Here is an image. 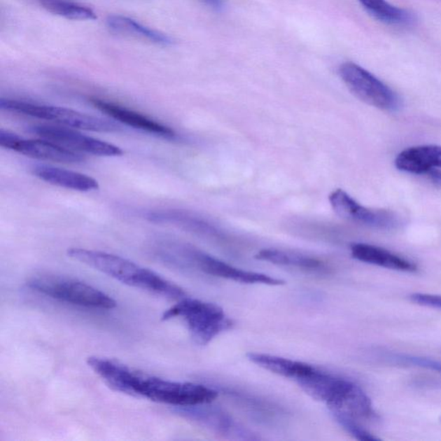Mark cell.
<instances>
[{"label":"cell","instance_id":"30bf717a","mask_svg":"<svg viewBox=\"0 0 441 441\" xmlns=\"http://www.w3.org/2000/svg\"><path fill=\"white\" fill-rule=\"evenodd\" d=\"M0 146L33 159L62 163H80L85 157L50 141L25 139L18 134L0 130Z\"/></svg>","mask_w":441,"mask_h":441},{"label":"cell","instance_id":"44dd1931","mask_svg":"<svg viewBox=\"0 0 441 441\" xmlns=\"http://www.w3.org/2000/svg\"><path fill=\"white\" fill-rule=\"evenodd\" d=\"M44 10L55 16L74 21L95 20L97 15L89 7L71 0H38Z\"/></svg>","mask_w":441,"mask_h":441},{"label":"cell","instance_id":"ac0fdd59","mask_svg":"<svg viewBox=\"0 0 441 441\" xmlns=\"http://www.w3.org/2000/svg\"><path fill=\"white\" fill-rule=\"evenodd\" d=\"M255 258L257 260L267 261L269 263L298 268L309 272L327 274L330 272V268L327 267L324 261L302 253L267 248L258 252Z\"/></svg>","mask_w":441,"mask_h":441},{"label":"cell","instance_id":"4316f807","mask_svg":"<svg viewBox=\"0 0 441 441\" xmlns=\"http://www.w3.org/2000/svg\"><path fill=\"white\" fill-rule=\"evenodd\" d=\"M440 421H441V417H440Z\"/></svg>","mask_w":441,"mask_h":441},{"label":"cell","instance_id":"ffe728a7","mask_svg":"<svg viewBox=\"0 0 441 441\" xmlns=\"http://www.w3.org/2000/svg\"><path fill=\"white\" fill-rule=\"evenodd\" d=\"M361 6L376 20L384 24L409 27L416 22L412 13L391 5L386 0H357Z\"/></svg>","mask_w":441,"mask_h":441},{"label":"cell","instance_id":"9a60e30c","mask_svg":"<svg viewBox=\"0 0 441 441\" xmlns=\"http://www.w3.org/2000/svg\"><path fill=\"white\" fill-rule=\"evenodd\" d=\"M351 254L355 260L361 262L391 270L405 272H414L417 270V265L413 261L374 245L354 243L351 246Z\"/></svg>","mask_w":441,"mask_h":441},{"label":"cell","instance_id":"3957f363","mask_svg":"<svg viewBox=\"0 0 441 441\" xmlns=\"http://www.w3.org/2000/svg\"><path fill=\"white\" fill-rule=\"evenodd\" d=\"M296 383L309 397L326 403L330 411H341L355 419L377 418L371 398L353 381L314 368Z\"/></svg>","mask_w":441,"mask_h":441},{"label":"cell","instance_id":"7402d4cb","mask_svg":"<svg viewBox=\"0 0 441 441\" xmlns=\"http://www.w3.org/2000/svg\"><path fill=\"white\" fill-rule=\"evenodd\" d=\"M331 414L344 430L354 436L355 439L362 441L380 440L379 437L375 436L373 433L369 432L368 429L362 427L355 418L349 416V414L340 412V411H331Z\"/></svg>","mask_w":441,"mask_h":441},{"label":"cell","instance_id":"6da1fadb","mask_svg":"<svg viewBox=\"0 0 441 441\" xmlns=\"http://www.w3.org/2000/svg\"><path fill=\"white\" fill-rule=\"evenodd\" d=\"M88 365L111 390L163 405L188 408L211 403L218 397L215 388L146 374L111 358L89 357Z\"/></svg>","mask_w":441,"mask_h":441},{"label":"cell","instance_id":"e0dca14e","mask_svg":"<svg viewBox=\"0 0 441 441\" xmlns=\"http://www.w3.org/2000/svg\"><path fill=\"white\" fill-rule=\"evenodd\" d=\"M106 24L111 32L118 35L132 37L163 47L171 46L174 43V39L167 34L147 27L133 18L122 15H110L107 18Z\"/></svg>","mask_w":441,"mask_h":441},{"label":"cell","instance_id":"d4e9b609","mask_svg":"<svg viewBox=\"0 0 441 441\" xmlns=\"http://www.w3.org/2000/svg\"><path fill=\"white\" fill-rule=\"evenodd\" d=\"M429 179H430L433 184L441 188V170L439 168H432L426 173Z\"/></svg>","mask_w":441,"mask_h":441},{"label":"cell","instance_id":"7c38bea8","mask_svg":"<svg viewBox=\"0 0 441 441\" xmlns=\"http://www.w3.org/2000/svg\"><path fill=\"white\" fill-rule=\"evenodd\" d=\"M93 106L103 113L109 115L115 121L125 123V125L133 127L134 129L143 130L144 132L155 134L157 136L173 139L176 136L174 130L170 127L162 125L154 119L147 117L139 112L130 110L120 104L111 102L106 99L98 98L91 99Z\"/></svg>","mask_w":441,"mask_h":441},{"label":"cell","instance_id":"52a82bcc","mask_svg":"<svg viewBox=\"0 0 441 441\" xmlns=\"http://www.w3.org/2000/svg\"><path fill=\"white\" fill-rule=\"evenodd\" d=\"M339 74L350 92L370 106L391 111H398L401 106V101L393 90L356 63H343Z\"/></svg>","mask_w":441,"mask_h":441},{"label":"cell","instance_id":"9c48e42d","mask_svg":"<svg viewBox=\"0 0 441 441\" xmlns=\"http://www.w3.org/2000/svg\"><path fill=\"white\" fill-rule=\"evenodd\" d=\"M328 201L336 214L354 223L380 230L397 229L401 224V219L395 212L362 206L342 189L332 190Z\"/></svg>","mask_w":441,"mask_h":441},{"label":"cell","instance_id":"7a4b0ae2","mask_svg":"<svg viewBox=\"0 0 441 441\" xmlns=\"http://www.w3.org/2000/svg\"><path fill=\"white\" fill-rule=\"evenodd\" d=\"M67 255L74 260L111 276L123 285L172 300L179 301L186 298V293L181 287L125 258L96 250L78 248L67 250Z\"/></svg>","mask_w":441,"mask_h":441},{"label":"cell","instance_id":"5b68a950","mask_svg":"<svg viewBox=\"0 0 441 441\" xmlns=\"http://www.w3.org/2000/svg\"><path fill=\"white\" fill-rule=\"evenodd\" d=\"M36 293L80 307L112 309L117 302L109 295L80 280L57 275H37L28 281Z\"/></svg>","mask_w":441,"mask_h":441},{"label":"cell","instance_id":"603a6c76","mask_svg":"<svg viewBox=\"0 0 441 441\" xmlns=\"http://www.w3.org/2000/svg\"><path fill=\"white\" fill-rule=\"evenodd\" d=\"M391 358L399 364L416 366V368L430 370L441 374V360H435V358L402 354H392Z\"/></svg>","mask_w":441,"mask_h":441},{"label":"cell","instance_id":"ba28073f","mask_svg":"<svg viewBox=\"0 0 441 441\" xmlns=\"http://www.w3.org/2000/svg\"><path fill=\"white\" fill-rule=\"evenodd\" d=\"M29 132L72 151L106 157L123 155L122 149L118 146L85 136L66 127L37 125L31 127Z\"/></svg>","mask_w":441,"mask_h":441},{"label":"cell","instance_id":"8992f818","mask_svg":"<svg viewBox=\"0 0 441 441\" xmlns=\"http://www.w3.org/2000/svg\"><path fill=\"white\" fill-rule=\"evenodd\" d=\"M0 108L2 110L13 112L29 117L42 119L57 123L66 128L88 130V132L112 133L120 132V126L117 123L94 115L67 109L64 107L45 106L25 101L1 99Z\"/></svg>","mask_w":441,"mask_h":441},{"label":"cell","instance_id":"d6986e66","mask_svg":"<svg viewBox=\"0 0 441 441\" xmlns=\"http://www.w3.org/2000/svg\"><path fill=\"white\" fill-rule=\"evenodd\" d=\"M246 357L252 363L260 368L286 379L293 380L294 382H297L302 377L307 375L314 368L313 365L304 363V362L267 354L249 353Z\"/></svg>","mask_w":441,"mask_h":441},{"label":"cell","instance_id":"5bb4252c","mask_svg":"<svg viewBox=\"0 0 441 441\" xmlns=\"http://www.w3.org/2000/svg\"><path fill=\"white\" fill-rule=\"evenodd\" d=\"M32 174L36 177L59 188L78 190V192H91L99 188L95 178L78 172L63 169L50 165L37 164L31 167Z\"/></svg>","mask_w":441,"mask_h":441},{"label":"cell","instance_id":"8fae6325","mask_svg":"<svg viewBox=\"0 0 441 441\" xmlns=\"http://www.w3.org/2000/svg\"><path fill=\"white\" fill-rule=\"evenodd\" d=\"M186 256L205 274L219 276V278L233 280L237 283L250 284V285L262 284V285L279 286L286 284L282 279L272 278L267 274L241 270L240 268L234 267L233 265L223 262L206 253L196 251V250H188Z\"/></svg>","mask_w":441,"mask_h":441},{"label":"cell","instance_id":"277c9868","mask_svg":"<svg viewBox=\"0 0 441 441\" xmlns=\"http://www.w3.org/2000/svg\"><path fill=\"white\" fill-rule=\"evenodd\" d=\"M174 318L184 321L193 341L202 346L234 326L233 320L220 306L188 297L166 310L162 316V321Z\"/></svg>","mask_w":441,"mask_h":441},{"label":"cell","instance_id":"2e32d148","mask_svg":"<svg viewBox=\"0 0 441 441\" xmlns=\"http://www.w3.org/2000/svg\"><path fill=\"white\" fill-rule=\"evenodd\" d=\"M398 169L426 174L432 168H441V146L424 145L405 149L395 160Z\"/></svg>","mask_w":441,"mask_h":441},{"label":"cell","instance_id":"cb8c5ba5","mask_svg":"<svg viewBox=\"0 0 441 441\" xmlns=\"http://www.w3.org/2000/svg\"><path fill=\"white\" fill-rule=\"evenodd\" d=\"M411 301L418 305L441 309L440 295L427 293H414L410 295Z\"/></svg>","mask_w":441,"mask_h":441},{"label":"cell","instance_id":"4fadbf2b","mask_svg":"<svg viewBox=\"0 0 441 441\" xmlns=\"http://www.w3.org/2000/svg\"><path fill=\"white\" fill-rule=\"evenodd\" d=\"M209 405V403H208ZM202 405L185 408V412L204 427L218 435L238 440H258L257 437L232 418L229 414L216 407Z\"/></svg>","mask_w":441,"mask_h":441},{"label":"cell","instance_id":"484cf974","mask_svg":"<svg viewBox=\"0 0 441 441\" xmlns=\"http://www.w3.org/2000/svg\"><path fill=\"white\" fill-rule=\"evenodd\" d=\"M200 1L215 10H223L224 6H225L224 0H200Z\"/></svg>","mask_w":441,"mask_h":441}]
</instances>
